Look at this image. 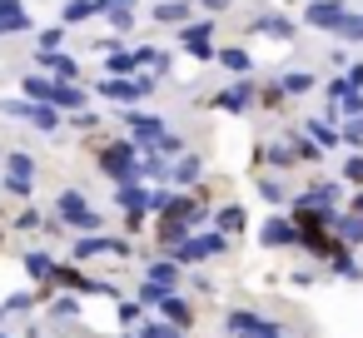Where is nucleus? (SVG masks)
<instances>
[{
	"label": "nucleus",
	"mask_w": 363,
	"mask_h": 338,
	"mask_svg": "<svg viewBox=\"0 0 363 338\" xmlns=\"http://www.w3.org/2000/svg\"><path fill=\"white\" fill-rule=\"evenodd\" d=\"M105 26H110L115 35H130V30H135V11H105Z\"/></svg>",
	"instance_id": "obj_40"
},
{
	"label": "nucleus",
	"mask_w": 363,
	"mask_h": 338,
	"mask_svg": "<svg viewBox=\"0 0 363 338\" xmlns=\"http://www.w3.org/2000/svg\"><path fill=\"white\" fill-rule=\"evenodd\" d=\"M343 145H353V150H363V115L343 125Z\"/></svg>",
	"instance_id": "obj_44"
},
{
	"label": "nucleus",
	"mask_w": 363,
	"mask_h": 338,
	"mask_svg": "<svg viewBox=\"0 0 363 338\" xmlns=\"http://www.w3.org/2000/svg\"><path fill=\"white\" fill-rule=\"evenodd\" d=\"M50 318H55V323H65V318H80V298H75V293L55 298V303H50Z\"/></svg>",
	"instance_id": "obj_37"
},
{
	"label": "nucleus",
	"mask_w": 363,
	"mask_h": 338,
	"mask_svg": "<svg viewBox=\"0 0 363 338\" xmlns=\"http://www.w3.org/2000/svg\"><path fill=\"white\" fill-rule=\"evenodd\" d=\"M26 30H30V11L21 6V0H0V40L26 35Z\"/></svg>",
	"instance_id": "obj_17"
},
{
	"label": "nucleus",
	"mask_w": 363,
	"mask_h": 338,
	"mask_svg": "<svg viewBox=\"0 0 363 338\" xmlns=\"http://www.w3.org/2000/svg\"><path fill=\"white\" fill-rule=\"evenodd\" d=\"M209 224H214L219 234H229V239H239V234H244V224H249V214H244V204H219Z\"/></svg>",
	"instance_id": "obj_21"
},
{
	"label": "nucleus",
	"mask_w": 363,
	"mask_h": 338,
	"mask_svg": "<svg viewBox=\"0 0 363 338\" xmlns=\"http://www.w3.org/2000/svg\"><path fill=\"white\" fill-rule=\"evenodd\" d=\"M259 100H264V110H284V100H289V95H284V85H279V80H269V85L259 90Z\"/></svg>",
	"instance_id": "obj_42"
},
{
	"label": "nucleus",
	"mask_w": 363,
	"mask_h": 338,
	"mask_svg": "<svg viewBox=\"0 0 363 338\" xmlns=\"http://www.w3.org/2000/svg\"><path fill=\"white\" fill-rule=\"evenodd\" d=\"M333 234H338L348 249H358V244H363V214H353V209H338V214H333Z\"/></svg>",
	"instance_id": "obj_25"
},
{
	"label": "nucleus",
	"mask_w": 363,
	"mask_h": 338,
	"mask_svg": "<svg viewBox=\"0 0 363 338\" xmlns=\"http://www.w3.org/2000/svg\"><path fill=\"white\" fill-rule=\"evenodd\" d=\"M130 254H135V244L120 239V234H80L75 239V264H85V259H130Z\"/></svg>",
	"instance_id": "obj_7"
},
{
	"label": "nucleus",
	"mask_w": 363,
	"mask_h": 338,
	"mask_svg": "<svg viewBox=\"0 0 363 338\" xmlns=\"http://www.w3.org/2000/svg\"><path fill=\"white\" fill-rule=\"evenodd\" d=\"M11 229H21V234H35V229H45V214H40V209H30V204H26V209H21V214H16V224H11Z\"/></svg>",
	"instance_id": "obj_36"
},
{
	"label": "nucleus",
	"mask_w": 363,
	"mask_h": 338,
	"mask_svg": "<svg viewBox=\"0 0 363 338\" xmlns=\"http://www.w3.org/2000/svg\"><path fill=\"white\" fill-rule=\"evenodd\" d=\"M35 70H45L55 80H80V60L70 50H35Z\"/></svg>",
	"instance_id": "obj_15"
},
{
	"label": "nucleus",
	"mask_w": 363,
	"mask_h": 338,
	"mask_svg": "<svg viewBox=\"0 0 363 338\" xmlns=\"http://www.w3.org/2000/svg\"><path fill=\"white\" fill-rule=\"evenodd\" d=\"M214 65H224L234 80H244V75L254 70V55H249L244 45H219V60H214Z\"/></svg>",
	"instance_id": "obj_23"
},
{
	"label": "nucleus",
	"mask_w": 363,
	"mask_h": 338,
	"mask_svg": "<svg viewBox=\"0 0 363 338\" xmlns=\"http://www.w3.org/2000/svg\"><path fill=\"white\" fill-rule=\"evenodd\" d=\"M55 219H60L70 234H100V229H105V214H100L80 189H60V199H55Z\"/></svg>",
	"instance_id": "obj_2"
},
{
	"label": "nucleus",
	"mask_w": 363,
	"mask_h": 338,
	"mask_svg": "<svg viewBox=\"0 0 363 338\" xmlns=\"http://www.w3.org/2000/svg\"><path fill=\"white\" fill-rule=\"evenodd\" d=\"M21 264H26V274H30L35 283H50V278H55V269H60V264H55V259H50L45 249H30V254H26Z\"/></svg>",
	"instance_id": "obj_29"
},
{
	"label": "nucleus",
	"mask_w": 363,
	"mask_h": 338,
	"mask_svg": "<svg viewBox=\"0 0 363 338\" xmlns=\"http://www.w3.org/2000/svg\"><path fill=\"white\" fill-rule=\"evenodd\" d=\"M303 135H308L313 145H323V150H338V145H343V130H333L328 115H318V120L308 115V120H303Z\"/></svg>",
	"instance_id": "obj_19"
},
{
	"label": "nucleus",
	"mask_w": 363,
	"mask_h": 338,
	"mask_svg": "<svg viewBox=\"0 0 363 338\" xmlns=\"http://www.w3.org/2000/svg\"><path fill=\"white\" fill-rule=\"evenodd\" d=\"M194 6H204L209 16H219V11H229V6H234V0H194Z\"/></svg>",
	"instance_id": "obj_49"
},
{
	"label": "nucleus",
	"mask_w": 363,
	"mask_h": 338,
	"mask_svg": "<svg viewBox=\"0 0 363 338\" xmlns=\"http://www.w3.org/2000/svg\"><path fill=\"white\" fill-rule=\"evenodd\" d=\"M224 323H229L234 333H244V338H279V333H284L274 318H264V313H254V308H229Z\"/></svg>",
	"instance_id": "obj_12"
},
{
	"label": "nucleus",
	"mask_w": 363,
	"mask_h": 338,
	"mask_svg": "<svg viewBox=\"0 0 363 338\" xmlns=\"http://www.w3.org/2000/svg\"><path fill=\"white\" fill-rule=\"evenodd\" d=\"M343 80H348L353 90H363V60H353V65H343Z\"/></svg>",
	"instance_id": "obj_48"
},
{
	"label": "nucleus",
	"mask_w": 363,
	"mask_h": 338,
	"mask_svg": "<svg viewBox=\"0 0 363 338\" xmlns=\"http://www.w3.org/2000/svg\"><path fill=\"white\" fill-rule=\"evenodd\" d=\"M95 159H100V169H105L115 184H120V179H140V140H135V135L95 145Z\"/></svg>",
	"instance_id": "obj_1"
},
{
	"label": "nucleus",
	"mask_w": 363,
	"mask_h": 338,
	"mask_svg": "<svg viewBox=\"0 0 363 338\" xmlns=\"http://www.w3.org/2000/svg\"><path fill=\"white\" fill-rule=\"evenodd\" d=\"M328 264H333V274H338V278H353V283H358V278H363V269H358V264H353V249H348V244H343V239H338V249H333V254H328Z\"/></svg>",
	"instance_id": "obj_31"
},
{
	"label": "nucleus",
	"mask_w": 363,
	"mask_h": 338,
	"mask_svg": "<svg viewBox=\"0 0 363 338\" xmlns=\"http://www.w3.org/2000/svg\"><path fill=\"white\" fill-rule=\"evenodd\" d=\"M0 115H6V120H26V125H35L40 135H50V130H60V115H65V110L40 105V100H30V95H11V100H0Z\"/></svg>",
	"instance_id": "obj_4"
},
{
	"label": "nucleus",
	"mask_w": 363,
	"mask_h": 338,
	"mask_svg": "<svg viewBox=\"0 0 363 338\" xmlns=\"http://www.w3.org/2000/svg\"><path fill=\"white\" fill-rule=\"evenodd\" d=\"M125 338H140V333H125Z\"/></svg>",
	"instance_id": "obj_52"
},
{
	"label": "nucleus",
	"mask_w": 363,
	"mask_h": 338,
	"mask_svg": "<svg viewBox=\"0 0 363 338\" xmlns=\"http://www.w3.org/2000/svg\"><path fill=\"white\" fill-rule=\"evenodd\" d=\"M199 174H204V159L184 150V154L174 159V169H169V184H179V189H194V184H199Z\"/></svg>",
	"instance_id": "obj_20"
},
{
	"label": "nucleus",
	"mask_w": 363,
	"mask_h": 338,
	"mask_svg": "<svg viewBox=\"0 0 363 338\" xmlns=\"http://www.w3.org/2000/svg\"><path fill=\"white\" fill-rule=\"evenodd\" d=\"M145 283H155V288H179V264H174V259H150V264H145Z\"/></svg>",
	"instance_id": "obj_24"
},
{
	"label": "nucleus",
	"mask_w": 363,
	"mask_h": 338,
	"mask_svg": "<svg viewBox=\"0 0 363 338\" xmlns=\"http://www.w3.org/2000/svg\"><path fill=\"white\" fill-rule=\"evenodd\" d=\"M294 150H298V164H318L323 159V145H313L308 135H294Z\"/></svg>",
	"instance_id": "obj_35"
},
{
	"label": "nucleus",
	"mask_w": 363,
	"mask_h": 338,
	"mask_svg": "<svg viewBox=\"0 0 363 338\" xmlns=\"http://www.w3.org/2000/svg\"><path fill=\"white\" fill-rule=\"evenodd\" d=\"M26 308H35V293H11L6 298V313H26Z\"/></svg>",
	"instance_id": "obj_45"
},
{
	"label": "nucleus",
	"mask_w": 363,
	"mask_h": 338,
	"mask_svg": "<svg viewBox=\"0 0 363 338\" xmlns=\"http://www.w3.org/2000/svg\"><path fill=\"white\" fill-rule=\"evenodd\" d=\"M348 90H353V85H348V80H343V75H338V80H328V85H323V95H328V100H343V95H348Z\"/></svg>",
	"instance_id": "obj_47"
},
{
	"label": "nucleus",
	"mask_w": 363,
	"mask_h": 338,
	"mask_svg": "<svg viewBox=\"0 0 363 338\" xmlns=\"http://www.w3.org/2000/svg\"><path fill=\"white\" fill-rule=\"evenodd\" d=\"M279 85H284V95H308V90H318V75L313 70H289V75H279Z\"/></svg>",
	"instance_id": "obj_32"
},
{
	"label": "nucleus",
	"mask_w": 363,
	"mask_h": 338,
	"mask_svg": "<svg viewBox=\"0 0 363 338\" xmlns=\"http://www.w3.org/2000/svg\"><path fill=\"white\" fill-rule=\"evenodd\" d=\"M145 95H155V75H135V80L105 75V80L95 85V100H110V105H135V100H145Z\"/></svg>",
	"instance_id": "obj_6"
},
{
	"label": "nucleus",
	"mask_w": 363,
	"mask_h": 338,
	"mask_svg": "<svg viewBox=\"0 0 363 338\" xmlns=\"http://www.w3.org/2000/svg\"><path fill=\"white\" fill-rule=\"evenodd\" d=\"M348 209H353V214H363V189H353V199H348Z\"/></svg>",
	"instance_id": "obj_51"
},
{
	"label": "nucleus",
	"mask_w": 363,
	"mask_h": 338,
	"mask_svg": "<svg viewBox=\"0 0 363 338\" xmlns=\"http://www.w3.org/2000/svg\"><path fill=\"white\" fill-rule=\"evenodd\" d=\"M150 16H155L160 26H184V21H194V0H160Z\"/></svg>",
	"instance_id": "obj_22"
},
{
	"label": "nucleus",
	"mask_w": 363,
	"mask_h": 338,
	"mask_svg": "<svg viewBox=\"0 0 363 338\" xmlns=\"http://www.w3.org/2000/svg\"><path fill=\"white\" fill-rule=\"evenodd\" d=\"M140 55V70H150L155 80H164L169 75V65H174V55L169 50H160V45H145V50H135Z\"/></svg>",
	"instance_id": "obj_26"
},
{
	"label": "nucleus",
	"mask_w": 363,
	"mask_h": 338,
	"mask_svg": "<svg viewBox=\"0 0 363 338\" xmlns=\"http://www.w3.org/2000/svg\"><path fill=\"white\" fill-rule=\"evenodd\" d=\"M179 45L194 55V60H219V45H214V21H184L179 26Z\"/></svg>",
	"instance_id": "obj_8"
},
{
	"label": "nucleus",
	"mask_w": 363,
	"mask_h": 338,
	"mask_svg": "<svg viewBox=\"0 0 363 338\" xmlns=\"http://www.w3.org/2000/svg\"><path fill=\"white\" fill-rule=\"evenodd\" d=\"M0 189H6L11 199H30V194H35V154L11 150V154H6V179H0Z\"/></svg>",
	"instance_id": "obj_5"
},
{
	"label": "nucleus",
	"mask_w": 363,
	"mask_h": 338,
	"mask_svg": "<svg viewBox=\"0 0 363 338\" xmlns=\"http://www.w3.org/2000/svg\"><path fill=\"white\" fill-rule=\"evenodd\" d=\"M338 35H343L348 45H363V16H358V11H348V16H343V26H338Z\"/></svg>",
	"instance_id": "obj_38"
},
{
	"label": "nucleus",
	"mask_w": 363,
	"mask_h": 338,
	"mask_svg": "<svg viewBox=\"0 0 363 338\" xmlns=\"http://www.w3.org/2000/svg\"><path fill=\"white\" fill-rule=\"evenodd\" d=\"M0 244H6V234H0Z\"/></svg>",
	"instance_id": "obj_53"
},
{
	"label": "nucleus",
	"mask_w": 363,
	"mask_h": 338,
	"mask_svg": "<svg viewBox=\"0 0 363 338\" xmlns=\"http://www.w3.org/2000/svg\"><path fill=\"white\" fill-rule=\"evenodd\" d=\"M343 184H353V189H363V150H353V154L343 159Z\"/></svg>",
	"instance_id": "obj_39"
},
{
	"label": "nucleus",
	"mask_w": 363,
	"mask_h": 338,
	"mask_svg": "<svg viewBox=\"0 0 363 338\" xmlns=\"http://www.w3.org/2000/svg\"><path fill=\"white\" fill-rule=\"evenodd\" d=\"M95 16H105L100 0H65V11H60L65 26H85V21H95Z\"/></svg>",
	"instance_id": "obj_30"
},
{
	"label": "nucleus",
	"mask_w": 363,
	"mask_h": 338,
	"mask_svg": "<svg viewBox=\"0 0 363 338\" xmlns=\"http://www.w3.org/2000/svg\"><path fill=\"white\" fill-rule=\"evenodd\" d=\"M105 75L135 80V75H140V55H135V50H110V55H105Z\"/></svg>",
	"instance_id": "obj_27"
},
{
	"label": "nucleus",
	"mask_w": 363,
	"mask_h": 338,
	"mask_svg": "<svg viewBox=\"0 0 363 338\" xmlns=\"http://www.w3.org/2000/svg\"><path fill=\"white\" fill-rule=\"evenodd\" d=\"M140 338H184V328L169 318H140Z\"/></svg>",
	"instance_id": "obj_33"
},
{
	"label": "nucleus",
	"mask_w": 363,
	"mask_h": 338,
	"mask_svg": "<svg viewBox=\"0 0 363 338\" xmlns=\"http://www.w3.org/2000/svg\"><path fill=\"white\" fill-rule=\"evenodd\" d=\"M343 16H348V6H343V0H308L303 26H313V30H323V35H338Z\"/></svg>",
	"instance_id": "obj_13"
},
{
	"label": "nucleus",
	"mask_w": 363,
	"mask_h": 338,
	"mask_svg": "<svg viewBox=\"0 0 363 338\" xmlns=\"http://www.w3.org/2000/svg\"><path fill=\"white\" fill-rule=\"evenodd\" d=\"M105 11H135V0H100Z\"/></svg>",
	"instance_id": "obj_50"
},
{
	"label": "nucleus",
	"mask_w": 363,
	"mask_h": 338,
	"mask_svg": "<svg viewBox=\"0 0 363 338\" xmlns=\"http://www.w3.org/2000/svg\"><path fill=\"white\" fill-rule=\"evenodd\" d=\"M249 30H254V35H269V40H279V45H289V40L298 35V26H294L284 11H259Z\"/></svg>",
	"instance_id": "obj_14"
},
{
	"label": "nucleus",
	"mask_w": 363,
	"mask_h": 338,
	"mask_svg": "<svg viewBox=\"0 0 363 338\" xmlns=\"http://www.w3.org/2000/svg\"><path fill=\"white\" fill-rule=\"evenodd\" d=\"M224 254H229V234H219L214 224H209V229H194L184 244L169 249V259H174L179 269H184V264H204V259H224Z\"/></svg>",
	"instance_id": "obj_3"
},
{
	"label": "nucleus",
	"mask_w": 363,
	"mask_h": 338,
	"mask_svg": "<svg viewBox=\"0 0 363 338\" xmlns=\"http://www.w3.org/2000/svg\"><path fill=\"white\" fill-rule=\"evenodd\" d=\"M70 130L90 135V130H100V115H95V110H75V115H70Z\"/></svg>",
	"instance_id": "obj_43"
},
{
	"label": "nucleus",
	"mask_w": 363,
	"mask_h": 338,
	"mask_svg": "<svg viewBox=\"0 0 363 338\" xmlns=\"http://www.w3.org/2000/svg\"><path fill=\"white\" fill-rule=\"evenodd\" d=\"M120 125H125V135H135L140 145H155V140H164V135H169L164 115H150V110H125V115H120Z\"/></svg>",
	"instance_id": "obj_10"
},
{
	"label": "nucleus",
	"mask_w": 363,
	"mask_h": 338,
	"mask_svg": "<svg viewBox=\"0 0 363 338\" xmlns=\"http://www.w3.org/2000/svg\"><path fill=\"white\" fill-rule=\"evenodd\" d=\"M259 199H264L269 209H284V204H294V194H289V184H284L279 174H264V179H259Z\"/></svg>",
	"instance_id": "obj_28"
},
{
	"label": "nucleus",
	"mask_w": 363,
	"mask_h": 338,
	"mask_svg": "<svg viewBox=\"0 0 363 338\" xmlns=\"http://www.w3.org/2000/svg\"><path fill=\"white\" fill-rule=\"evenodd\" d=\"M254 100H259V85L244 75V80H234V85H224L209 105L214 110H224V115H244V110H254Z\"/></svg>",
	"instance_id": "obj_9"
},
{
	"label": "nucleus",
	"mask_w": 363,
	"mask_h": 338,
	"mask_svg": "<svg viewBox=\"0 0 363 338\" xmlns=\"http://www.w3.org/2000/svg\"><path fill=\"white\" fill-rule=\"evenodd\" d=\"M338 199H343V179H313L294 204H318V209H338Z\"/></svg>",
	"instance_id": "obj_16"
},
{
	"label": "nucleus",
	"mask_w": 363,
	"mask_h": 338,
	"mask_svg": "<svg viewBox=\"0 0 363 338\" xmlns=\"http://www.w3.org/2000/svg\"><path fill=\"white\" fill-rule=\"evenodd\" d=\"M155 150H160V154H169V159H179V154H184V150H189V140H184V135H174V130H169V135H164V140H155Z\"/></svg>",
	"instance_id": "obj_41"
},
{
	"label": "nucleus",
	"mask_w": 363,
	"mask_h": 338,
	"mask_svg": "<svg viewBox=\"0 0 363 338\" xmlns=\"http://www.w3.org/2000/svg\"><path fill=\"white\" fill-rule=\"evenodd\" d=\"M65 30H70L65 21H60V26H45V30L35 35V50H65Z\"/></svg>",
	"instance_id": "obj_34"
},
{
	"label": "nucleus",
	"mask_w": 363,
	"mask_h": 338,
	"mask_svg": "<svg viewBox=\"0 0 363 338\" xmlns=\"http://www.w3.org/2000/svg\"><path fill=\"white\" fill-rule=\"evenodd\" d=\"M155 313H160V318H169V323H179V328H189V323H194V303H189L184 293H164V298L155 303Z\"/></svg>",
	"instance_id": "obj_18"
},
{
	"label": "nucleus",
	"mask_w": 363,
	"mask_h": 338,
	"mask_svg": "<svg viewBox=\"0 0 363 338\" xmlns=\"http://www.w3.org/2000/svg\"><path fill=\"white\" fill-rule=\"evenodd\" d=\"M145 318V303L135 298V303H120V323H140Z\"/></svg>",
	"instance_id": "obj_46"
},
{
	"label": "nucleus",
	"mask_w": 363,
	"mask_h": 338,
	"mask_svg": "<svg viewBox=\"0 0 363 338\" xmlns=\"http://www.w3.org/2000/svg\"><path fill=\"white\" fill-rule=\"evenodd\" d=\"M259 244H264V249H298V224H294V214H269V219L259 224Z\"/></svg>",
	"instance_id": "obj_11"
}]
</instances>
